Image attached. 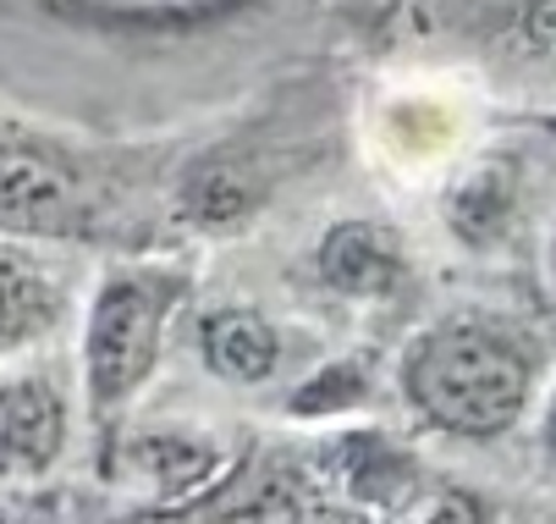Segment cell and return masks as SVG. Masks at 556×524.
<instances>
[{"instance_id": "6da1fadb", "label": "cell", "mask_w": 556, "mask_h": 524, "mask_svg": "<svg viewBox=\"0 0 556 524\" xmlns=\"http://www.w3.org/2000/svg\"><path fill=\"white\" fill-rule=\"evenodd\" d=\"M545 348L540 337L502 310H457L430 321L396 364V387L408 409L457 441L507 436L540 387Z\"/></svg>"}, {"instance_id": "7a4b0ae2", "label": "cell", "mask_w": 556, "mask_h": 524, "mask_svg": "<svg viewBox=\"0 0 556 524\" xmlns=\"http://www.w3.org/2000/svg\"><path fill=\"white\" fill-rule=\"evenodd\" d=\"M188 298V276L172 265H116L84 321V387L89 414L111 425L154 376L166 348V326Z\"/></svg>"}, {"instance_id": "3957f363", "label": "cell", "mask_w": 556, "mask_h": 524, "mask_svg": "<svg viewBox=\"0 0 556 524\" xmlns=\"http://www.w3.org/2000/svg\"><path fill=\"white\" fill-rule=\"evenodd\" d=\"M66 436H72V403L66 387L45 370L34 376H7L0 387V459H7V475H45L61 453H66Z\"/></svg>"}, {"instance_id": "277c9868", "label": "cell", "mask_w": 556, "mask_h": 524, "mask_svg": "<svg viewBox=\"0 0 556 524\" xmlns=\"http://www.w3.org/2000/svg\"><path fill=\"white\" fill-rule=\"evenodd\" d=\"M314 271H320L326 287H337L342 298H391L396 282H403V244L396 233L375 227V221H337V227L320 238V254H314Z\"/></svg>"}, {"instance_id": "5b68a950", "label": "cell", "mask_w": 556, "mask_h": 524, "mask_svg": "<svg viewBox=\"0 0 556 524\" xmlns=\"http://www.w3.org/2000/svg\"><path fill=\"white\" fill-rule=\"evenodd\" d=\"M199 348H204V364L231 387L270 382L281 370V353H287L281 326L270 315H260V310H243V304L215 310L204 321V332H199Z\"/></svg>"}, {"instance_id": "8992f818", "label": "cell", "mask_w": 556, "mask_h": 524, "mask_svg": "<svg viewBox=\"0 0 556 524\" xmlns=\"http://www.w3.org/2000/svg\"><path fill=\"white\" fill-rule=\"evenodd\" d=\"M0 276H7V359H17L23 348L45 342L66 321V292L39 265V254H28L23 238L12 233H7V254H0Z\"/></svg>"}, {"instance_id": "52a82bcc", "label": "cell", "mask_w": 556, "mask_h": 524, "mask_svg": "<svg viewBox=\"0 0 556 524\" xmlns=\"http://www.w3.org/2000/svg\"><path fill=\"white\" fill-rule=\"evenodd\" d=\"M127 459H132V470H143L166 497L199 491V486L215 475V464H220L215 447H204V441H193V436H182V431L132 436V441H127Z\"/></svg>"}, {"instance_id": "ba28073f", "label": "cell", "mask_w": 556, "mask_h": 524, "mask_svg": "<svg viewBox=\"0 0 556 524\" xmlns=\"http://www.w3.org/2000/svg\"><path fill=\"white\" fill-rule=\"evenodd\" d=\"M513 199H518V188H513V172L507 166H473L446 194V221H452V233L463 244L480 249V244H491L513 221Z\"/></svg>"}, {"instance_id": "9c48e42d", "label": "cell", "mask_w": 556, "mask_h": 524, "mask_svg": "<svg viewBox=\"0 0 556 524\" xmlns=\"http://www.w3.org/2000/svg\"><path fill=\"white\" fill-rule=\"evenodd\" d=\"M177 204H182V215L193 221V227L220 233V227H231V221H243V215L254 210V188L237 177L231 166H220V161H199V166L182 177Z\"/></svg>"}, {"instance_id": "30bf717a", "label": "cell", "mask_w": 556, "mask_h": 524, "mask_svg": "<svg viewBox=\"0 0 556 524\" xmlns=\"http://www.w3.org/2000/svg\"><path fill=\"white\" fill-rule=\"evenodd\" d=\"M523 39L534 55L556 61V0H529V12H523Z\"/></svg>"}, {"instance_id": "8fae6325", "label": "cell", "mask_w": 556, "mask_h": 524, "mask_svg": "<svg viewBox=\"0 0 556 524\" xmlns=\"http://www.w3.org/2000/svg\"><path fill=\"white\" fill-rule=\"evenodd\" d=\"M540 447H545V459H556V382H551V398L540 414Z\"/></svg>"}]
</instances>
